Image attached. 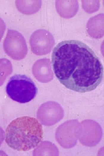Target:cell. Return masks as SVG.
<instances>
[{"instance_id": "9", "label": "cell", "mask_w": 104, "mask_h": 156, "mask_svg": "<svg viewBox=\"0 0 104 156\" xmlns=\"http://www.w3.org/2000/svg\"><path fill=\"white\" fill-rule=\"evenodd\" d=\"M55 5L57 11L60 16L67 18L74 16L79 7L77 0H56Z\"/></svg>"}, {"instance_id": "2", "label": "cell", "mask_w": 104, "mask_h": 156, "mask_svg": "<svg viewBox=\"0 0 104 156\" xmlns=\"http://www.w3.org/2000/svg\"><path fill=\"white\" fill-rule=\"evenodd\" d=\"M43 136L42 126L35 118L21 116L12 120L7 126L5 141L12 149L26 151L36 147Z\"/></svg>"}, {"instance_id": "5", "label": "cell", "mask_w": 104, "mask_h": 156, "mask_svg": "<svg viewBox=\"0 0 104 156\" xmlns=\"http://www.w3.org/2000/svg\"><path fill=\"white\" fill-rule=\"evenodd\" d=\"M3 47L6 53L15 60L23 59L27 53V46L24 37L15 30H8Z\"/></svg>"}, {"instance_id": "12", "label": "cell", "mask_w": 104, "mask_h": 156, "mask_svg": "<svg viewBox=\"0 0 104 156\" xmlns=\"http://www.w3.org/2000/svg\"><path fill=\"white\" fill-rule=\"evenodd\" d=\"M83 8L86 12L92 13L97 11L100 6L99 0H82Z\"/></svg>"}, {"instance_id": "13", "label": "cell", "mask_w": 104, "mask_h": 156, "mask_svg": "<svg viewBox=\"0 0 104 156\" xmlns=\"http://www.w3.org/2000/svg\"><path fill=\"white\" fill-rule=\"evenodd\" d=\"M11 64L8 60L6 59H0V76H1V77H2L3 76V78L5 79V78L3 75H4L6 77L5 75H6L4 73H8L11 71ZM6 74L7 75V74ZM2 78L4 81L3 77Z\"/></svg>"}, {"instance_id": "1", "label": "cell", "mask_w": 104, "mask_h": 156, "mask_svg": "<svg viewBox=\"0 0 104 156\" xmlns=\"http://www.w3.org/2000/svg\"><path fill=\"white\" fill-rule=\"evenodd\" d=\"M51 62L57 79L71 90L90 92L102 81L101 62L93 50L80 41L67 40L59 43L53 50Z\"/></svg>"}, {"instance_id": "7", "label": "cell", "mask_w": 104, "mask_h": 156, "mask_svg": "<svg viewBox=\"0 0 104 156\" xmlns=\"http://www.w3.org/2000/svg\"><path fill=\"white\" fill-rule=\"evenodd\" d=\"M29 42L33 52L37 55H42L51 51L55 41L53 36L49 31L39 29L31 34Z\"/></svg>"}, {"instance_id": "8", "label": "cell", "mask_w": 104, "mask_h": 156, "mask_svg": "<svg viewBox=\"0 0 104 156\" xmlns=\"http://www.w3.org/2000/svg\"><path fill=\"white\" fill-rule=\"evenodd\" d=\"M64 111L57 103L49 102L42 105L37 113V117L41 123L51 126L57 123L62 119Z\"/></svg>"}, {"instance_id": "11", "label": "cell", "mask_w": 104, "mask_h": 156, "mask_svg": "<svg viewBox=\"0 0 104 156\" xmlns=\"http://www.w3.org/2000/svg\"><path fill=\"white\" fill-rule=\"evenodd\" d=\"M15 4L18 10L28 15L34 14L41 7V0H16Z\"/></svg>"}, {"instance_id": "10", "label": "cell", "mask_w": 104, "mask_h": 156, "mask_svg": "<svg viewBox=\"0 0 104 156\" xmlns=\"http://www.w3.org/2000/svg\"><path fill=\"white\" fill-rule=\"evenodd\" d=\"M86 29L89 35L96 39L104 35V14H100L91 18L87 23Z\"/></svg>"}, {"instance_id": "6", "label": "cell", "mask_w": 104, "mask_h": 156, "mask_svg": "<svg viewBox=\"0 0 104 156\" xmlns=\"http://www.w3.org/2000/svg\"><path fill=\"white\" fill-rule=\"evenodd\" d=\"M102 136V128L96 122L90 119L81 122L79 138L83 145L89 147L94 146L100 142Z\"/></svg>"}, {"instance_id": "15", "label": "cell", "mask_w": 104, "mask_h": 156, "mask_svg": "<svg viewBox=\"0 0 104 156\" xmlns=\"http://www.w3.org/2000/svg\"><path fill=\"white\" fill-rule=\"evenodd\" d=\"M4 138V133L3 130L0 127V146L2 144Z\"/></svg>"}, {"instance_id": "4", "label": "cell", "mask_w": 104, "mask_h": 156, "mask_svg": "<svg viewBox=\"0 0 104 156\" xmlns=\"http://www.w3.org/2000/svg\"><path fill=\"white\" fill-rule=\"evenodd\" d=\"M81 124L77 119L68 121L60 125L56 133V139L59 144L66 149L71 148L79 139Z\"/></svg>"}, {"instance_id": "3", "label": "cell", "mask_w": 104, "mask_h": 156, "mask_svg": "<svg viewBox=\"0 0 104 156\" xmlns=\"http://www.w3.org/2000/svg\"><path fill=\"white\" fill-rule=\"evenodd\" d=\"M6 92L12 100L24 103L34 98L37 94V89L30 78L24 75L16 74L9 80Z\"/></svg>"}, {"instance_id": "14", "label": "cell", "mask_w": 104, "mask_h": 156, "mask_svg": "<svg viewBox=\"0 0 104 156\" xmlns=\"http://www.w3.org/2000/svg\"><path fill=\"white\" fill-rule=\"evenodd\" d=\"M6 28V26L4 21L0 18V41L3 36Z\"/></svg>"}]
</instances>
